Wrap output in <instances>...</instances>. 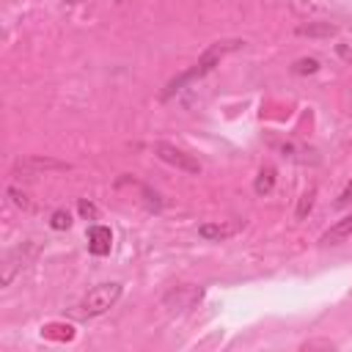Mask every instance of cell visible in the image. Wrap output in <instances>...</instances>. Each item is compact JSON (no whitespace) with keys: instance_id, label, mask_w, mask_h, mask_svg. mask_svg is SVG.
<instances>
[{"instance_id":"cell-1","label":"cell","mask_w":352,"mask_h":352,"mask_svg":"<svg viewBox=\"0 0 352 352\" xmlns=\"http://www.w3.org/2000/svg\"><path fill=\"white\" fill-rule=\"evenodd\" d=\"M245 41H239V38H228V41H214V44H209L206 47V52L187 69V72H182L179 77H173L168 85H165V91H162V99H170L176 91H182V85H187V82H192V80H198V77H204L206 72H212L228 52H234V50H239Z\"/></svg>"},{"instance_id":"cell-2","label":"cell","mask_w":352,"mask_h":352,"mask_svg":"<svg viewBox=\"0 0 352 352\" xmlns=\"http://www.w3.org/2000/svg\"><path fill=\"white\" fill-rule=\"evenodd\" d=\"M121 297V283H99L94 286L74 308H69V316L72 319H94V316H102L104 311H110Z\"/></svg>"},{"instance_id":"cell-3","label":"cell","mask_w":352,"mask_h":352,"mask_svg":"<svg viewBox=\"0 0 352 352\" xmlns=\"http://www.w3.org/2000/svg\"><path fill=\"white\" fill-rule=\"evenodd\" d=\"M154 154H157L162 162L173 165L176 170H184V173H201V162H198L192 154H187V151L176 148L173 143H165V140L154 143Z\"/></svg>"},{"instance_id":"cell-4","label":"cell","mask_w":352,"mask_h":352,"mask_svg":"<svg viewBox=\"0 0 352 352\" xmlns=\"http://www.w3.org/2000/svg\"><path fill=\"white\" fill-rule=\"evenodd\" d=\"M113 248V231L107 226H91L88 228V253L91 256H107Z\"/></svg>"},{"instance_id":"cell-5","label":"cell","mask_w":352,"mask_h":352,"mask_svg":"<svg viewBox=\"0 0 352 352\" xmlns=\"http://www.w3.org/2000/svg\"><path fill=\"white\" fill-rule=\"evenodd\" d=\"M349 236H352V214H346V217H341L338 223H333V226L319 236V245H322V248L341 245V242H346Z\"/></svg>"},{"instance_id":"cell-6","label":"cell","mask_w":352,"mask_h":352,"mask_svg":"<svg viewBox=\"0 0 352 352\" xmlns=\"http://www.w3.org/2000/svg\"><path fill=\"white\" fill-rule=\"evenodd\" d=\"M239 231V223H204L198 226V236L209 239V242H223L228 236H234Z\"/></svg>"},{"instance_id":"cell-7","label":"cell","mask_w":352,"mask_h":352,"mask_svg":"<svg viewBox=\"0 0 352 352\" xmlns=\"http://www.w3.org/2000/svg\"><path fill=\"white\" fill-rule=\"evenodd\" d=\"M25 261H28V258H25V253H22V245L14 248V250L6 256V264H3V286H8V283L14 280V275L25 267Z\"/></svg>"},{"instance_id":"cell-8","label":"cell","mask_w":352,"mask_h":352,"mask_svg":"<svg viewBox=\"0 0 352 352\" xmlns=\"http://www.w3.org/2000/svg\"><path fill=\"white\" fill-rule=\"evenodd\" d=\"M41 336L52 338V341H72L74 338V327L66 324V322H50V324L41 327Z\"/></svg>"},{"instance_id":"cell-9","label":"cell","mask_w":352,"mask_h":352,"mask_svg":"<svg viewBox=\"0 0 352 352\" xmlns=\"http://www.w3.org/2000/svg\"><path fill=\"white\" fill-rule=\"evenodd\" d=\"M272 187H275V168H272V165H264V168L258 170V176H256L253 190H256V195H267Z\"/></svg>"},{"instance_id":"cell-10","label":"cell","mask_w":352,"mask_h":352,"mask_svg":"<svg viewBox=\"0 0 352 352\" xmlns=\"http://www.w3.org/2000/svg\"><path fill=\"white\" fill-rule=\"evenodd\" d=\"M314 195H316V187H308V190L300 195V204H297V220H302V217L311 212V206H314Z\"/></svg>"},{"instance_id":"cell-11","label":"cell","mask_w":352,"mask_h":352,"mask_svg":"<svg viewBox=\"0 0 352 352\" xmlns=\"http://www.w3.org/2000/svg\"><path fill=\"white\" fill-rule=\"evenodd\" d=\"M50 226H52L55 231H66V228L72 226V214H69L66 209H55L52 217H50Z\"/></svg>"},{"instance_id":"cell-12","label":"cell","mask_w":352,"mask_h":352,"mask_svg":"<svg viewBox=\"0 0 352 352\" xmlns=\"http://www.w3.org/2000/svg\"><path fill=\"white\" fill-rule=\"evenodd\" d=\"M297 33H300V36H319V33L330 36V33H336V25H330V22H324L322 28H314V25H308V28H305V25H300V28H297Z\"/></svg>"},{"instance_id":"cell-13","label":"cell","mask_w":352,"mask_h":352,"mask_svg":"<svg viewBox=\"0 0 352 352\" xmlns=\"http://www.w3.org/2000/svg\"><path fill=\"white\" fill-rule=\"evenodd\" d=\"M316 69H319V60H316V58H300L292 72H294V74H314Z\"/></svg>"},{"instance_id":"cell-14","label":"cell","mask_w":352,"mask_h":352,"mask_svg":"<svg viewBox=\"0 0 352 352\" xmlns=\"http://www.w3.org/2000/svg\"><path fill=\"white\" fill-rule=\"evenodd\" d=\"M336 344L333 341H324V338H314V341H305L300 344V349H333Z\"/></svg>"},{"instance_id":"cell-15","label":"cell","mask_w":352,"mask_h":352,"mask_svg":"<svg viewBox=\"0 0 352 352\" xmlns=\"http://www.w3.org/2000/svg\"><path fill=\"white\" fill-rule=\"evenodd\" d=\"M349 204H352V179H349V184L341 190V195L336 198V206H338V209H344V206H349Z\"/></svg>"},{"instance_id":"cell-16","label":"cell","mask_w":352,"mask_h":352,"mask_svg":"<svg viewBox=\"0 0 352 352\" xmlns=\"http://www.w3.org/2000/svg\"><path fill=\"white\" fill-rule=\"evenodd\" d=\"M77 209H80V214H82V217H91V220L96 217V206H94V204H88V201H80V204H77Z\"/></svg>"},{"instance_id":"cell-17","label":"cell","mask_w":352,"mask_h":352,"mask_svg":"<svg viewBox=\"0 0 352 352\" xmlns=\"http://www.w3.org/2000/svg\"><path fill=\"white\" fill-rule=\"evenodd\" d=\"M72 3H80V0H72Z\"/></svg>"}]
</instances>
